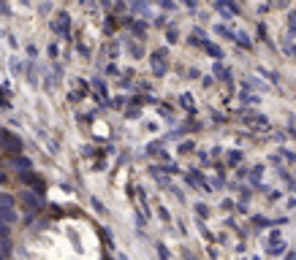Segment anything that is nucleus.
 <instances>
[{
	"label": "nucleus",
	"mask_w": 296,
	"mask_h": 260,
	"mask_svg": "<svg viewBox=\"0 0 296 260\" xmlns=\"http://www.w3.org/2000/svg\"><path fill=\"white\" fill-rule=\"evenodd\" d=\"M0 206H9V209H14V198H11V195H0Z\"/></svg>",
	"instance_id": "7ed1b4c3"
},
{
	"label": "nucleus",
	"mask_w": 296,
	"mask_h": 260,
	"mask_svg": "<svg viewBox=\"0 0 296 260\" xmlns=\"http://www.w3.org/2000/svg\"><path fill=\"white\" fill-rule=\"evenodd\" d=\"M0 144H3L6 149H9L11 155H19V152H22V144H19V138H14L11 133H3V136H0Z\"/></svg>",
	"instance_id": "f257e3e1"
},
{
	"label": "nucleus",
	"mask_w": 296,
	"mask_h": 260,
	"mask_svg": "<svg viewBox=\"0 0 296 260\" xmlns=\"http://www.w3.org/2000/svg\"><path fill=\"white\" fill-rule=\"evenodd\" d=\"M17 165H19V168H30V160H22V157H19Z\"/></svg>",
	"instance_id": "39448f33"
},
{
	"label": "nucleus",
	"mask_w": 296,
	"mask_h": 260,
	"mask_svg": "<svg viewBox=\"0 0 296 260\" xmlns=\"http://www.w3.org/2000/svg\"><path fill=\"white\" fill-rule=\"evenodd\" d=\"M25 206H33V209L38 206V203H36V198H33V195H30V193L25 195Z\"/></svg>",
	"instance_id": "20e7f679"
},
{
	"label": "nucleus",
	"mask_w": 296,
	"mask_h": 260,
	"mask_svg": "<svg viewBox=\"0 0 296 260\" xmlns=\"http://www.w3.org/2000/svg\"><path fill=\"white\" fill-rule=\"evenodd\" d=\"M14 222H17V211L9 209V206H0V225L9 228V225H14Z\"/></svg>",
	"instance_id": "f03ea898"
}]
</instances>
